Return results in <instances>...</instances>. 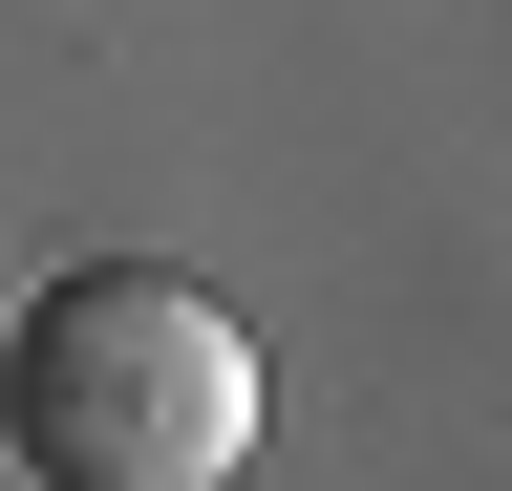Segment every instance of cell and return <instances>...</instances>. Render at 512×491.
Here are the masks:
<instances>
[{
	"label": "cell",
	"instance_id": "6da1fadb",
	"mask_svg": "<svg viewBox=\"0 0 512 491\" xmlns=\"http://www.w3.org/2000/svg\"><path fill=\"white\" fill-rule=\"evenodd\" d=\"M0 427H22V470H64V491H214L256 449V342L171 257H86L0 342Z\"/></svg>",
	"mask_w": 512,
	"mask_h": 491
}]
</instances>
